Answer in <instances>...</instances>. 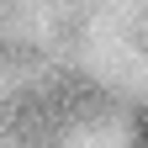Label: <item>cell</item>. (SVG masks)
Wrapping results in <instances>:
<instances>
[{
	"label": "cell",
	"mask_w": 148,
	"mask_h": 148,
	"mask_svg": "<svg viewBox=\"0 0 148 148\" xmlns=\"http://www.w3.org/2000/svg\"><path fill=\"white\" fill-rule=\"evenodd\" d=\"M132 143H138V148H148V106L138 111V122H132Z\"/></svg>",
	"instance_id": "cell-1"
}]
</instances>
